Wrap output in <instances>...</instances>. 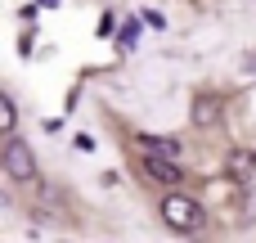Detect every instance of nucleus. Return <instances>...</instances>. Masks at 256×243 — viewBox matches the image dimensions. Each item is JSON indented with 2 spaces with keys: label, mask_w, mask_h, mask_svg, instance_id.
<instances>
[{
  "label": "nucleus",
  "mask_w": 256,
  "mask_h": 243,
  "mask_svg": "<svg viewBox=\"0 0 256 243\" xmlns=\"http://www.w3.org/2000/svg\"><path fill=\"white\" fill-rule=\"evenodd\" d=\"M162 216H166V225H171V230H184V234H194V230H202V225H207L202 203H198V198H189V194H171V198L162 203Z\"/></svg>",
  "instance_id": "1"
},
{
  "label": "nucleus",
  "mask_w": 256,
  "mask_h": 243,
  "mask_svg": "<svg viewBox=\"0 0 256 243\" xmlns=\"http://www.w3.org/2000/svg\"><path fill=\"white\" fill-rule=\"evenodd\" d=\"M194 122H198V126H212V122H216V104H212V99H198V104H194Z\"/></svg>",
  "instance_id": "7"
},
{
  "label": "nucleus",
  "mask_w": 256,
  "mask_h": 243,
  "mask_svg": "<svg viewBox=\"0 0 256 243\" xmlns=\"http://www.w3.org/2000/svg\"><path fill=\"white\" fill-rule=\"evenodd\" d=\"M140 158H144V171H148L153 180H162V185H180V162L158 158V153H140Z\"/></svg>",
  "instance_id": "3"
},
{
  "label": "nucleus",
  "mask_w": 256,
  "mask_h": 243,
  "mask_svg": "<svg viewBox=\"0 0 256 243\" xmlns=\"http://www.w3.org/2000/svg\"><path fill=\"white\" fill-rule=\"evenodd\" d=\"M256 171V158L248 149H238V153H230V180H252Z\"/></svg>",
  "instance_id": "5"
},
{
  "label": "nucleus",
  "mask_w": 256,
  "mask_h": 243,
  "mask_svg": "<svg viewBox=\"0 0 256 243\" xmlns=\"http://www.w3.org/2000/svg\"><path fill=\"white\" fill-rule=\"evenodd\" d=\"M140 153H158V158H171V162H180V144H176V140H162V135H148V140H140Z\"/></svg>",
  "instance_id": "4"
},
{
  "label": "nucleus",
  "mask_w": 256,
  "mask_h": 243,
  "mask_svg": "<svg viewBox=\"0 0 256 243\" xmlns=\"http://www.w3.org/2000/svg\"><path fill=\"white\" fill-rule=\"evenodd\" d=\"M4 171H9V180H36V153L18 135L4 140Z\"/></svg>",
  "instance_id": "2"
},
{
  "label": "nucleus",
  "mask_w": 256,
  "mask_h": 243,
  "mask_svg": "<svg viewBox=\"0 0 256 243\" xmlns=\"http://www.w3.org/2000/svg\"><path fill=\"white\" fill-rule=\"evenodd\" d=\"M14 122H18V108H14L9 95H0V131H4V140L14 135Z\"/></svg>",
  "instance_id": "6"
}]
</instances>
